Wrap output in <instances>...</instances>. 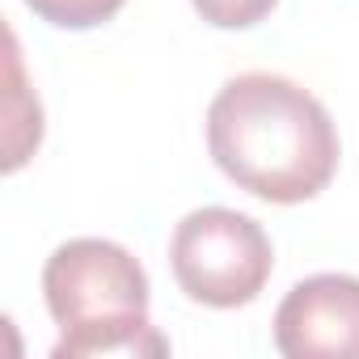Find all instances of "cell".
Returning a JSON list of instances; mask_svg holds the SVG:
<instances>
[{
  "label": "cell",
  "instance_id": "2",
  "mask_svg": "<svg viewBox=\"0 0 359 359\" xmlns=\"http://www.w3.org/2000/svg\"><path fill=\"white\" fill-rule=\"evenodd\" d=\"M43 300L64 338L55 342V359L85 355H165L169 338H161L148 321V275L131 258V250L102 237L64 241L43 266Z\"/></svg>",
  "mask_w": 359,
  "mask_h": 359
},
{
  "label": "cell",
  "instance_id": "1",
  "mask_svg": "<svg viewBox=\"0 0 359 359\" xmlns=\"http://www.w3.org/2000/svg\"><path fill=\"white\" fill-rule=\"evenodd\" d=\"M216 169L266 203L317 199L338 173V127L296 81L275 72L233 76L208 106Z\"/></svg>",
  "mask_w": 359,
  "mask_h": 359
},
{
  "label": "cell",
  "instance_id": "6",
  "mask_svg": "<svg viewBox=\"0 0 359 359\" xmlns=\"http://www.w3.org/2000/svg\"><path fill=\"white\" fill-rule=\"evenodd\" d=\"M191 5L216 30H250L262 18H271V9L279 0H191Z\"/></svg>",
  "mask_w": 359,
  "mask_h": 359
},
{
  "label": "cell",
  "instance_id": "4",
  "mask_svg": "<svg viewBox=\"0 0 359 359\" xmlns=\"http://www.w3.org/2000/svg\"><path fill=\"white\" fill-rule=\"evenodd\" d=\"M275 346L287 359H359V279H300L275 309Z\"/></svg>",
  "mask_w": 359,
  "mask_h": 359
},
{
  "label": "cell",
  "instance_id": "5",
  "mask_svg": "<svg viewBox=\"0 0 359 359\" xmlns=\"http://www.w3.org/2000/svg\"><path fill=\"white\" fill-rule=\"evenodd\" d=\"M26 5L60 30H93L110 22L127 0H26Z\"/></svg>",
  "mask_w": 359,
  "mask_h": 359
},
{
  "label": "cell",
  "instance_id": "3",
  "mask_svg": "<svg viewBox=\"0 0 359 359\" xmlns=\"http://www.w3.org/2000/svg\"><path fill=\"white\" fill-rule=\"evenodd\" d=\"M169 271L195 304L241 309L266 287L275 250L258 220L233 208H199L169 237Z\"/></svg>",
  "mask_w": 359,
  "mask_h": 359
}]
</instances>
